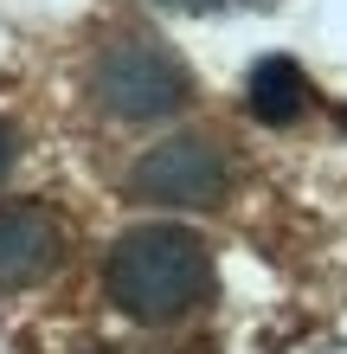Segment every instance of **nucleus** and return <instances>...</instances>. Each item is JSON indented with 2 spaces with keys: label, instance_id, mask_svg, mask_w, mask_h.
I'll use <instances>...</instances> for the list:
<instances>
[{
  "label": "nucleus",
  "instance_id": "f257e3e1",
  "mask_svg": "<svg viewBox=\"0 0 347 354\" xmlns=\"http://www.w3.org/2000/svg\"><path fill=\"white\" fill-rule=\"evenodd\" d=\"M110 297L135 322H180L212 297V252L187 225H135L110 252Z\"/></svg>",
  "mask_w": 347,
  "mask_h": 354
},
{
  "label": "nucleus",
  "instance_id": "f03ea898",
  "mask_svg": "<svg viewBox=\"0 0 347 354\" xmlns=\"http://www.w3.org/2000/svg\"><path fill=\"white\" fill-rule=\"evenodd\" d=\"M90 91H97V103H103L110 116L155 122V116H174L180 103H187L193 77L161 39H116V46H103V58H97Z\"/></svg>",
  "mask_w": 347,
  "mask_h": 354
},
{
  "label": "nucleus",
  "instance_id": "7ed1b4c3",
  "mask_svg": "<svg viewBox=\"0 0 347 354\" xmlns=\"http://www.w3.org/2000/svg\"><path fill=\"white\" fill-rule=\"evenodd\" d=\"M226 180H232L226 155H219L212 142H199V136L161 142V149H148L135 161V174H129V187L141 200H155V206H219Z\"/></svg>",
  "mask_w": 347,
  "mask_h": 354
},
{
  "label": "nucleus",
  "instance_id": "20e7f679",
  "mask_svg": "<svg viewBox=\"0 0 347 354\" xmlns=\"http://www.w3.org/2000/svg\"><path fill=\"white\" fill-rule=\"evenodd\" d=\"M65 264V225L46 206H0V290L46 283Z\"/></svg>",
  "mask_w": 347,
  "mask_h": 354
},
{
  "label": "nucleus",
  "instance_id": "39448f33",
  "mask_svg": "<svg viewBox=\"0 0 347 354\" xmlns=\"http://www.w3.org/2000/svg\"><path fill=\"white\" fill-rule=\"evenodd\" d=\"M251 116L270 122V129H283V122H296L302 110H309V77H302V65H290V58H264V65L251 71Z\"/></svg>",
  "mask_w": 347,
  "mask_h": 354
},
{
  "label": "nucleus",
  "instance_id": "423d86ee",
  "mask_svg": "<svg viewBox=\"0 0 347 354\" xmlns=\"http://www.w3.org/2000/svg\"><path fill=\"white\" fill-rule=\"evenodd\" d=\"M7 168H13V136L0 129V174H7Z\"/></svg>",
  "mask_w": 347,
  "mask_h": 354
},
{
  "label": "nucleus",
  "instance_id": "0eeeda50",
  "mask_svg": "<svg viewBox=\"0 0 347 354\" xmlns=\"http://www.w3.org/2000/svg\"><path fill=\"white\" fill-rule=\"evenodd\" d=\"M174 7H212V0H174Z\"/></svg>",
  "mask_w": 347,
  "mask_h": 354
}]
</instances>
